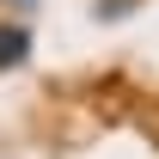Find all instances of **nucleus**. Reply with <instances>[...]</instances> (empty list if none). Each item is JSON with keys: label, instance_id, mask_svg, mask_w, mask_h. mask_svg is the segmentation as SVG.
I'll use <instances>...</instances> for the list:
<instances>
[{"label": "nucleus", "instance_id": "nucleus-2", "mask_svg": "<svg viewBox=\"0 0 159 159\" xmlns=\"http://www.w3.org/2000/svg\"><path fill=\"white\" fill-rule=\"evenodd\" d=\"M19 6H31V0H19Z\"/></svg>", "mask_w": 159, "mask_h": 159}, {"label": "nucleus", "instance_id": "nucleus-1", "mask_svg": "<svg viewBox=\"0 0 159 159\" xmlns=\"http://www.w3.org/2000/svg\"><path fill=\"white\" fill-rule=\"evenodd\" d=\"M31 55V25H0V74Z\"/></svg>", "mask_w": 159, "mask_h": 159}]
</instances>
